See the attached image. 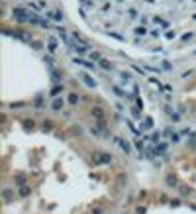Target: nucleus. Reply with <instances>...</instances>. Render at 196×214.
<instances>
[{
	"label": "nucleus",
	"mask_w": 196,
	"mask_h": 214,
	"mask_svg": "<svg viewBox=\"0 0 196 214\" xmlns=\"http://www.w3.org/2000/svg\"><path fill=\"white\" fill-rule=\"evenodd\" d=\"M78 10L94 30L151 51L196 39V0H78Z\"/></svg>",
	"instance_id": "f257e3e1"
},
{
	"label": "nucleus",
	"mask_w": 196,
	"mask_h": 214,
	"mask_svg": "<svg viewBox=\"0 0 196 214\" xmlns=\"http://www.w3.org/2000/svg\"><path fill=\"white\" fill-rule=\"evenodd\" d=\"M61 106H63V100H61V98H57L55 102H53V110H59Z\"/></svg>",
	"instance_id": "0eeeda50"
},
{
	"label": "nucleus",
	"mask_w": 196,
	"mask_h": 214,
	"mask_svg": "<svg viewBox=\"0 0 196 214\" xmlns=\"http://www.w3.org/2000/svg\"><path fill=\"white\" fill-rule=\"evenodd\" d=\"M181 195H182V196H188V195H190V192H188V189H184V187H182V189H181Z\"/></svg>",
	"instance_id": "f8f14e48"
},
{
	"label": "nucleus",
	"mask_w": 196,
	"mask_h": 214,
	"mask_svg": "<svg viewBox=\"0 0 196 214\" xmlns=\"http://www.w3.org/2000/svg\"><path fill=\"white\" fill-rule=\"evenodd\" d=\"M28 195H30V189H28V187H22V189H20V196H28Z\"/></svg>",
	"instance_id": "6e6552de"
},
{
	"label": "nucleus",
	"mask_w": 196,
	"mask_h": 214,
	"mask_svg": "<svg viewBox=\"0 0 196 214\" xmlns=\"http://www.w3.org/2000/svg\"><path fill=\"white\" fill-rule=\"evenodd\" d=\"M167 185H169V187H177V179H174L173 175H169V177H167Z\"/></svg>",
	"instance_id": "423d86ee"
},
{
	"label": "nucleus",
	"mask_w": 196,
	"mask_h": 214,
	"mask_svg": "<svg viewBox=\"0 0 196 214\" xmlns=\"http://www.w3.org/2000/svg\"><path fill=\"white\" fill-rule=\"evenodd\" d=\"M69 102H71V104H77V96L71 94V96H69Z\"/></svg>",
	"instance_id": "ddd939ff"
},
{
	"label": "nucleus",
	"mask_w": 196,
	"mask_h": 214,
	"mask_svg": "<svg viewBox=\"0 0 196 214\" xmlns=\"http://www.w3.org/2000/svg\"><path fill=\"white\" fill-rule=\"evenodd\" d=\"M135 148L139 149V151H143V148H145V145H143V141H137V144H135Z\"/></svg>",
	"instance_id": "9b49d317"
},
{
	"label": "nucleus",
	"mask_w": 196,
	"mask_h": 214,
	"mask_svg": "<svg viewBox=\"0 0 196 214\" xmlns=\"http://www.w3.org/2000/svg\"><path fill=\"white\" fill-rule=\"evenodd\" d=\"M16 183H18V185H24V183H26V179L20 175V177H16Z\"/></svg>",
	"instance_id": "9d476101"
},
{
	"label": "nucleus",
	"mask_w": 196,
	"mask_h": 214,
	"mask_svg": "<svg viewBox=\"0 0 196 214\" xmlns=\"http://www.w3.org/2000/svg\"><path fill=\"white\" fill-rule=\"evenodd\" d=\"M151 140H153V141H155V144H157V141H159V134H153V136H151Z\"/></svg>",
	"instance_id": "4468645a"
},
{
	"label": "nucleus",
	"mask_w": 196,
	"mask_h": 214,
	"mask_svg": "<svg viewBox=\"0 0 196 214\" xmlns=\"http://www.w3.org/2000/svg\"><path fill=\"white\" fill-rule=\"evenodd\" d=\"M92 114H94V116H96V118H102V110H100V108H96V110H94V112H92Z\"/></svg>",
	"instance_id": "1a4fd4ad"
},
{
	"label": "nucleus",
	"mask_w": 196,
	"mask_h": 214,
	"mask_svg": "<svg viewBox=\"0 0 196 214\" xmlns=\"http://www.w3.org/2000/svg\"><path fill=\"white\" fill-rule=\"evenodd\" d=\"M114 141H116V144H118V145H120V148H122V149H124V151H126V153H128V151H131V145L128 144V141L120 140V138H114Z\"/></svg>",
	"instance_id": "7ed1b4c3"
},
{
	"label": "nucleus",
	"mask_w": 196,
	"mask_h": 214,
	"mask_svg": "<svg viewBox=\"0 0 196 214\" xmlns=\"http://www.w3.org/2000/svg\"><path fill=\"white\" fill-rule=\"evenodd\" d=\"M167 148H169L167 144H159V148L155 145V149H153V151H155V155H159V153H165V151H167Z\"/></svg>",
	"instance_id": "20e7f679"
},
{
	"label": "nucleus",
	"mask_w": 196,
	"mask_h": 214,
	"mask_svg": "<svg viewBox=\"0 0 196 214\" xmlns=\"http://www.w3.org/2000/svg\"><path fill=\"white\" fill-rule=\"evenodd\" d=\"M94 161H98V163H110L112 161V155L110 153H94Z\"/></svg>",
	"instance_id": "f03ea898"
},
{
	"label": "nucleus",
	"mask_w": 196,
	"mask_h": 214,
	"mask_svg": "<svg viewBox=\"0 0 196 214\" xmlns=\"http://www.w3.org/2000/svg\"><path fill=\"white\" fill-rule=\"evenodd\" d=\"M4 200H6V202H10V200H12V191H10V189H4Z\"/></svg>",
	"instance_id": "39448f33"
}]
</instances>
